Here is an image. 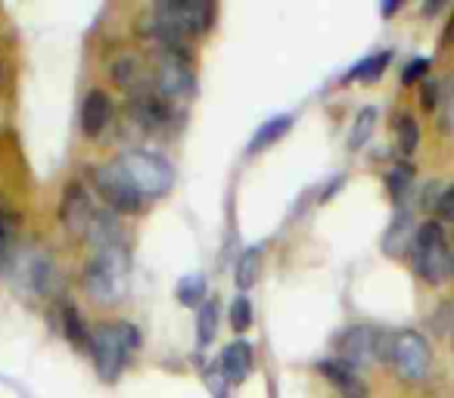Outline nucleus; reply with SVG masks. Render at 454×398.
<instances>
[{"instance_id":"nucleus-22","label":"nucleus","mask_w":454,"mask_h":398,"mask_svg":"<svg viewBox=\"0 0 454 398\" xmlns=\"http://www.w3.org/2000/svg\"><path fill=\"white\" fill-rule=\"evenodd\" d=\"M395 137H398V150H402L404 156H414L417 146H420V128H417V121L411 119L408 113L398 115V121H395Z\"/></svg>"},{"instance_id":"nucleus-12","label":"nucleus","mask_w":454,"mask_h":398,"mask_svg":"<svg viewBox=\"0 0 454 398\" xmlns=\"http://www.w3.org/2000/svg\"><path fill=\"white\" fill-rule=\"evenodd\" d=\"M16 265H20L16 271L22 274L28 293H38V296H53V293H57L59 271L47 253H22Z\"/></svg>"},{"instance_id":"nucleus-33","label":"nucleus","mask_w":454,"mask_h":398,"mask_svg":"<svg viewBox=\"0 0 454 398\" xmlns=\"http://www.w3.org/2000/svg\"><path fill=\"white\" fill-rule=\"evenodd\" d=\"M448 44H454V13H451V20H448V26H445V35H442V47H448Z\"/></svg>"},{"instance_id":"nucleus-32","label":"nucleus","mask_w":454,"mask_h":398,"mask_svg":"<svg viewBox=\"0 0 454 398\" xmlns=\"http://www.w3.org/2000/svg\"><path fill=\"white\" fill-rule=\"evenodd\" d=\"M423 109H439L442 103V82H423Z\"/></svg>"},{"instance_id":"nucleus-8","label":"nucleus","mask_w":454,"mask_h":398,"mask_svg":"<svg viewBox=\"0 0 454 398\" xmlns=\"http://www.w3.org/2000/svg\"><path fill=\"white\" fill-rule=\"evenodd\" d=\"M109 78H113L115 88L125 90L128 100L146 97L156 90V84H153V63L144 53H134V51H119L109 59Z\"/></svg>"},{"instance_id":"nucleus-26","label":"nucleus","mask_w":454,"mask_h":398,"mask_svg":"<svg viewBox=\"0 0 454 398\" xmlns=\"http://www.w3.org/2000/svg\"><path fill=\"white\" fill-rule=\"evenodd\" d=\"M411 183H414V168H411L408 162L395 165V168L386 175V187H389V193H392V199H395V203H402L404 196H408Z\"/></svg>"},{"instance_id":"nucleus-35","label":"nucleus","mask_w":454,"mask_h":398,"mask_svg":"<svg viewBox=\"0 0 454 398\" xmlns=\"http://www.w3.org/2000/svg\"><path fill=\"white\" fill-rule=\"evenodd\" d=\"M451 348H454V330H451Z\"/></svg>"},{"instance_id":"nucleus-9","label":"nucleus","mask_w":454,"mask_h":398,"mask_svg":"<svg viewBox=\"0 0 454 398\" xmlns=\"http://www.w3.org/2000/svg\"><path fill=\"white\" fill-rule=\"evenodd\" d=\"M153 16L171 26L175 32H181L184 38H193V35L208 32L215 10L208 4H193V0H162L153 7Z\"/></svg>"},{"instance_id":"nucleus-3","label":"nucleus","mask_w":454,"mask_h":398,"mask_svg":"<svg viewBox=\"0 0 454 398\" xmlns=\"http://www.w3.org/2000/svg\"><path fill=\"white\" fill-rule=\"evenodd\" d=\"M411 255H414V271L423 284L439 286V284H445V280H451L454 255H451V249H448L445 228H442L439 222H427L417 228Z\"/></svg>"},{"instance_id":"nucleus-28","label":"nucleus","mask_w":454,"mask_h":398,"mask_svg":"<svg viewBox=\"0 0 454 398\" xmlns=\"http://www.w3.org/2000/svg\"><path fill=\"white\" fill-rule=\"evenodd\" d=\"M442 131H454V75L442 82Z\"/></svg>"},{"instance_id":"nucleus-29","label":"nucleus","mask_w":454,"mask_h":398,"mask_svg":"<svg viewBox=\"0 0 454 398\" xmlns=\"http://www.w3.org/2000/svg\"><path fill=\"white\" fill-rule=\"evenodd\" d=\"M435 218L445 224H454V183L442 187L439 193V203H435Z\"/></svg>"},{"instance_id":"nucleus-17","label":"nucleus","mask_w":454,"mask_h":398,"mask_svg":"<svg viewBox=\"0 0 454 398\" xmlns=\"http://www.w3.org/2000/svg\"><path fill=\"white\" fill-rule=\"evenodd\" d=\"M414 237H417V228H414L411 212H398V215L392 218L389 230L383 234V249L389 255H404L408 249H414Z\"/></svg>"},{"instance_id":"nucleus-34","label":"nucleus","mask_w":454,"mask_h":398,"mask_svg":"<svg viewBox=\"0 0 454 398\" xmlns=\"http://www.w3.org/2000/svg\"><path fill=\"white\" fill-rule=\"evenodd\" d=\"M395 10H398V4H386V7H383V16H392Z\"/></svg>"},{"instance_id":"nucleus-11","label":"nucleus","mask_w":454,"mask_h":398,"mask_svg":"<svg viewBox=\"0 0 454 398\" xmlns=\"http://www.w3.org/2000/svg\"><path fill=\"white\" fill-rule=\"evenodd\" d=\"M94 212H97L94 193H90L82 181H72L69 187L63 190V203H59V222H63V228L75 237H84Z\"/></svg>"},{"instance_id":"nucleus-14","label":"nucleus","mask_w":454,"mask_h":398,"mask_svg":"<svg viewBox=\"0 0 454 398\" xmlns=\"http://www.w3.org/2000/svg\"><path fill=\"white\" fill-rule=\"evenodd\" d=\"M94 253L100 249H109V246H121V224H119V215L106 206H97L94 218H90L88 230L82 237Z\"/></svg>"},{"instance_id":"nucleus-18","label":"nucleus","mask_w":454,"mask_h":398,"mask_svg":"<svg viewBox=\"0 0 454 398\" xmlns=\"http://www.w3.org/2000/svg\"><path fill=\"white\" fill-rule=\"evenodd\" d=\"M290 128H293V115H274V119H268L265 125H259V131H255L253 140H249L247 152L255 156V152H262V150H271L278 140H284L286 134H290Z\"/></svg>"},{"instance_id":"nucleus-7","label":"nucleus","mask_w":454,"mask_h":398,"mask_svg":"<svg viewBox=\"0 0 454 398\" xmlns=\"http://www.w3.org/2000/svg\"><path fill=\"white\" fill-rule=\"evenodd\" d=\"M392 367L402 379L417 383L429 373L433 364V348H429L427 336L417 333V330H398L395 339H392Z\"/></svg>"},{"instance_id":"nucleus-19","label":"nucleus","mask_w":454,"mask_h":398,"mask_svg":"<svg viewBox=\"0 0 454 398\" xmlns=\"http://www.w3.org/2000/svg\"><path fill=\"white\" fill-rule=\"evenodd\" d=\"M389 63H392V53H389V51L373 53V57L361 59V63L355 66L352 72H348V82H364V84L377 82V78L383 75L386 69H389Z\"/></svg>"},{"instance_id":"nucleus-16","label":"nucleus","mask_w":454,"mask_h":398,"mask_svg":"<svg viewBox=\"0 0 454 398\" xmlns=\"http://www.w3.org/2000/svg\"><path fill=\"white\" fill-rule=\"evenodd\" d=\"M218 367L227 383H243V379L249 377V371H253V346H249V342H231V346L221 352Z\"/></svg>"},{"instance_id":"nucleus-4","label":"nucleus","mask_w":454,"mask_h":398,"mask_svg":"<svg viewBox=\"0 0 454 398\" xmlns=\"http://www.w3.org/2000/svg\"><path fill=\"white\" fill-rule=\"evenodd\" d=\"M113 162L125 171L128 181L134 183V190L144 196V203L146 199H159V196H165L175 187V168H171V162H165L162 156H156V152L125 150V152H119Z\"/></svg>"},{"instance_id":"nucleus-27","label":"nucleus","mask_w":454,"mask_h":398,"mask_svg":"<svg viewBox=\"0 0 454 398\" xmlns=\"http://www.w3.org/2000/svg\"><path fill=\"white\" fill-rule=\"evenodd\" d=\"M231 327H234L237 333L253 327V302H249L247 296H237L234 305H231Z\"/></svg>"},{"instance_id":"nucleus-5","label":"nucleus","mask_w":454,"mask_h":398,"mask_svg":"<svg viewBox=\"0 0 454 398\" xmlns=\"http://www.w3.org/2000/svg\"><path fill=\"white\" fill-rule=\"evenodd\" d=\"M150 63H153V84H156V94L162 97L171 109L181 113V109L193 100V90H196L190 57H184V53H153Z\"/></svg>"},{"instance_id":"nucleus-13","label":"nucleus","mask_w":454,"mask_h":398,"mask_svg":"<svg viewBox=\"0 0 454 398\" xmlns=\"http://www.w3.org/2000/svg\"><path fill=\"white\" fill-rule=\"evenodd\" d=\"M317 371L324 373V379H327V383L333 386L342 398H367L371 395V392H367V383L361 379V373L355 371V367H348L346 361H340V358L317 361Z\"/></svg>"},{"instance_id":"nucleus-15","label":"nucleus","mask_w":454,"mask_h":398,"mask_svg":"<svg viewBox=\"0 0 454 398\" xmlns=\"http://www.w3.org/2000/svg\"><path fill=\"white\" fill-rule=\"evenodd\" d=\"M113 97L106 90H90L82 103V131L84 137H100L113 121Z\"/></svg>"},{"instance_id":"nucleus-1","label":"nucleus","mask_w":454,"mask_h":398,"mask_svg":"<svg viewBox=\"0 0 454 398\" xmlns=\"http://www.w3.org/2000/svg\"><path fill=\"white\" fill-rule=\"evenodd\" d=\"M128 271H131V259H128L125 246L100 249L84 265V293L100 305H115L128 290Z\"/></svg>"},{"instance_id":"nucleus-24","label":"nucleus","mask_w":454,"mask_h":398,"mask_svg":"<svg viewBox=\"0 0 454 398\" xmlns=\"http://www.w3.org/2000/svg\"><path fill=\"white\" fill-rule=\"evenodd\" d=\"M63 327H66V336H69L75 346H82V348H90V342H94V333H90L88 327H84V321H82V315H78L72 305H66L63 308Z\"/></svg>"},{"instance_id":"nucleus-2","label":"nucleus","mask_w":454,"mask_h":398,"mask_svg":"<svg viewBox=\"0 0 454 398\" xmlns=\"http://www.w3.org/2000/svg\"><path fill=\"white\" fill-rule=\"evenodd\" d=\"M137 346H140V333L134 330V324H128V321L100 324L94 333V342H90L97 373H100L106 383H115L121 367L128 364V358L137 352Z\"/></svg>"},{"instance_id":"nucleus-10","label":"nucleus","mask_w":454,"mask_h":398,"mask_svg":"<svg viewBox=\"0 0 454 398\" xmlns=\"http://www.w3.org/2000/svg\"><path fill=\"white\" fill-rule=\"evenodd\" d=\"M383 333L386 330H377V327H371V324H355V327L342 330L340 342H336V348H340V361H346V364L355 367V371L367 367L371 361L380 358Z\"/></svg>"},{"instance_id":"nucleus-6","label":"nucleus","mask_w":454,"mask_h":398,"mask_svg":"<svg viewBox=\"0 0 454 398\" xmlns=\"http://www.w3.org/2000/svg\"><path fill=\"white\" fill-rule=\"evenodd\" d=\"M90 181H94L97 193H100V199L106 203V209L121 212V215H137V212H144V206H146L144 196L134 190V183L128 181V175L115 162L97 165V168L90 171Z\"/></svg>"},{"instance_id":"nucleus-31","label":"nucleus","mask_w":454,"mask_h":398,"mask_svg":"<svg viewBox=\"0 0 454 398\" xmlns=\"http://www.w3.org/2000/svg\"><path fill=\"white\" fill-rule=\"evenodd\" d=\"M429 72V63L427 59H411L408 66H404V75H402V82L404 84H417V82H423V75Z\"/></svg>"},{"instance_id":"nucleus-30","label":"nucleus","mask_w":454,"mask_h":398,"mask_svg":"<svg viewBox=\"0 0 454 398\" xmlns=\"http://www.w3.org/2000/svg\"><path fill=\"white\" fill-rule=\"evenodd\" d=\"M13 228H16V218L10 212L0 209V259L7 255L10 249V240H13Z\"/></svg>"},{"instance_id":"nucleus-20","label":"nucleus","mask_w":454,"mask_h":398,"mask_svg":"<svg viewBox=\"0 0 454 398\" xmlns=\"http://www.w3.org/2000/svg\"><path fill=\"white\" fill-rule=\"evenodd\" d=\"M215 333H218V302L206 299L196 311V336H200V346H212Z\"/></svg>"},{"instance_id":"nucleus-21","label":"nucleus","mask_w":454,"mask_h":398,"mask_svg":"<svg viewBox=\"0 0 454 398\" xmlns=\"http://www.w3.org/2000/svg\"><path fill=\"white\" fill-rule=\"evenodd\" d=\"M373 128H377V109L364 106L352 121V131H348V150H361V146L371 140Z\"/></svg>"},{"instance_id":"nucleus-23","label":"nucleus","mask_w":454,"mask_h":398,"mask_svg":"<svg viewBox=\"0 0 454 398\" xmlns=\"http://www.w3.org/2000/svg\"><path fill=\"white\" fill-rule=\"evenodd\" d=\"M177 299H181V305H187V308L202 305L206 302V277H202V274H187V277L177 284Z\"/></svg>"},{"instance_id":"nucleus-25","label":"nucleus","mask_w":454,"mask_h":398,"mask_svg":"<svg viewBox=\"0 0 454 398\" xmlns=\"http://www.w3.org/2000/svg\"><path fill=\"white\" fill-rule=\"evenodd\" d=\"M259 268H262V253L259 249H247L237 261V286L249 290V286L259 280Z\"/></svg>"}]
</instances>
